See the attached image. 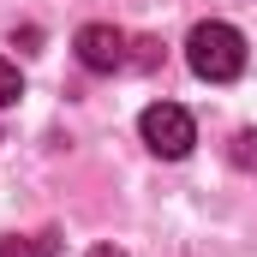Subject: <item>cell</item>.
<instances>
[{"instance_id":"cell-1","label":"cell","mask_w":257,"mask_h":257,"mask_svg":"<svg viewBox=\"0 0 257 257\" xmlns=\"http://www.w3.org/2000/svg\"><path fill=\"white\" fill-rule=\"evenodd\" d=\"M186 60L203 84H233L245 60H251V48H245V36L233 30V24H221V18H209V24H197L192 36H186Z\"/></svg>"},{"instance_id":"cell-2","label":"cell","mask_w":257,"mask_h":257,"mask_svg":"<svg viewBox=\"0 0 257 257\" xmlns=\"http://www.w3.org/2000/svg\"><path fill=\"white\" fill-rule=\"evenodd\" d=\"M138 132H144V144H150L162 162L192 156V144H197V126H192V114H186L180 102H150V108L138 114Z\"/></svg>"},{"instance_id":"cell-3","label":"cell","mask_w":257,"mask_h":257,"mask_svg":"<svg viewBox=\"0 0 257 257\" xmlns=\"http://www.w3.org/2000/svg\"><path fill=\"white\" fill-rule=\"evenodd\" d=\"M72 48H78V60L90 66V72H120V66L132 60V54H126V36H120L114 24H84Z\"/></svg>"},{"instance_id":"cell-4","label":"cell","mask_w":257,"mask_h":257,"mask_svg":"<svg viewBox=\"0 0 257 257\" xmlns=\"http://www.w3.org/2000/svg\"><path fill=\"white\" fill-rule=\"evenodd\" d=\"M0 257H54V239L48 233H6Z\"/></svg>"},{"instance_id":"cell-5","label":"cell","mask_w":257,"mask_h":257,"mask_svg":"<svg viewBox=\"0 0 257 257\" xmlns=\"http://www.w3.org/2000/svg\"><path fill=\"white\" fill-rule=\"evenodd\" d=\"M18 96H24V78H18V66H12V60H0V108H12Z\"/></svg>"},{"instance_id":"cell-6","label":"cell","mask_w":257,"mask_h":257,"mask_svg":"<svg viewBox=\"0 0 257 257\" xmlns=\"http://www.w3.org/2000/svg\"><path fill=\"white\" fill-rule=\"evenodd\" d=\"M233 144H239V150H233V156H239V162H257V132H239V138H233Z\"/></svg>"},{"instance_id":"cell-7","label":"cell","mask_w":257,"mask_h":257,"mask_svg":"<svg viewBox=\"0 0 257 257\" xmlns=\"http://www.w3.org/2000/svg\"><path fill=\"white\" fill-rule=\"evenodd\" d=\"M90 257H126V251H120V245H96Z\"/></svg>"}]
</instances>
